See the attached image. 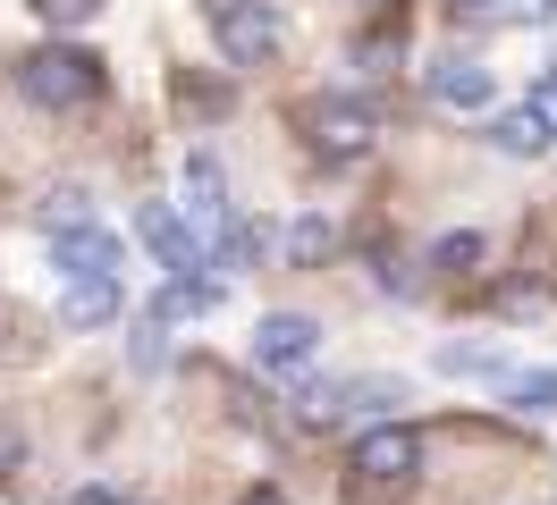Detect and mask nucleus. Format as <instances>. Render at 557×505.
Wrapping results in <instances>:
<instances>
[{"mask_svg":"<svg viewBox=\"0 0 557 505\" xmlns=\"http://www.w3.org/2000/svg\"><path fill=\"white\" fill-rule=\"evenodd\" d=\"M102 85H110L102 60H94V51H76V42H42V51L17 60V93L42 101V110H94Z\"/></svg>","mask_w":557,"mask_h":505,"instance_id":"nucleus-1","label":"nucleus"},{"mask_svg":"<svg viewBox=\"0 0 557 505\" xmlns=\"http://www.w3.org/2000/svg\"><path fill=\"white\" fill-rule=\"evenodd\" d=\"M211 42L228 67H271L287 51V17L271 0H211Z\"/></svg>","mask_w":557,"mask_h":505,"instance_id":"nucleus-2","label":"nucleus"},{"mask_svg":"<svg viewBox=\"0 0 557 505\" xmlns=\"http://www.w3.org/2000/svg\"><path fill=\"white\" fill-rule=\"evenodd\" d=\"M414 471H422V430L381 421L355 438V489H414Z\"/></svg>","mask_w":557,"mask_h":505,"instance_id":"nucleus-3","label":"nucleus"},{"mask_svg":"<svg viewBox=\"0 0 557 505\" xmlns=\"http://www.w3.org/2000/svg\"><path fill=\"white\" fill-rule=\"evenodd\" d=\"M51 269H60L69 287H119V269H127V244H119L110 228L51 236Z\"/></svg>","mask_w":557,"mask_h":505,"instance_id":"nucleus-4","label":"nucleus"},{"mask_svg":"<svg viewBox=\"0 0 557 505\" xmlns=\"http://www.w3.org/2000/svg\"><path fill=\"white\" fill-rule=\"evenodd\" d=\"M305 127H313V152H321V161H330V168L363 161V152L381 143V118H372L363 101H321V110H313V118H305Z\"/></svg>","mask_w":557,"mask_h":505,"instance_id":"nucleus-5","label":"nucleus"},{"mask_svg":"<svg viewBox=\"0 0 557 505\" xmlns=\"http://www.w3.org/2000/svg\"><path fill=\"white\" fill-rule=\"evenodd\" d=\"M144 244L170 262V278H195V269H211V236L186 219V211H170V202H144Z\"/></svg>","mask_w":557,"mask_h":505,"instance_id":"nucleus-6","label":"nucleus"},{"mask_svg":"<svg viewBox=\"0 0 557 505\" xmlns=\"http://www.w3.org/2000/svg\"><path fill=\"white\" fill-rule=\"evenodd\" d=\"M313 354H321L313 312H262L253 320V370H305Z\"/></svg>","mask_w":557,"mask_h":505,"instance_id":"nucleus-7","label":"nucleus"},{"mask_svg":"<svg viewBox=\"0 0 557 505\" xmlns=\"http://www.w3.org/2000/svg\"><path fill=\"white\" fill-rule=\"evenodd\" d=\"M186 219L220 244V228H228V168H220V152H186Z\"/></svg>","mask_w":557,"mask_h":505,"instance_id":"nucleus-8","label":"nucleus"},{"mask_svg":"<svg viewBox=\"0 0 557 505\" xmlns=\"http://www.w3.org/2000/svg\"><path fill=\"white\" fill-rule=\"evenodd\" d=\"M431 101H440V110H490L498 85H490L482 60H440V67H431Z\"/></svg>","mask_w":557,"mask_h":505,"instance_id":"nucleus-9","label":"nucleus"},{"mask_svg":"<svg viewBox=\"0 0 557 505\" xmlns=\"http://www.w3.org/2000/svg\"><path fill=\"white\" fill-rule=\"evenodd\" d=\"M397 404H406V379H338V421H397Z\"/></svg>","mask_w":557,"mask_h":505,"instance_id":"nucleus-10","label":"nucleus"},{"mask_svg":"<svg viewBox=\"0 0 557 505\" xmlns=\"http://www.w3.org/2000/svg\"><path fill=\"white\" fill-rule=\"evenodd\" d=\"M220 295H228L220 278H170V287L152 295V320H161V329H177V320H203V312H220Z\"/></svg>","mask_w":557,"mask_h":505,"instance_id":"nucleus-11","label":"nucleus"},{"mask_svg":"<svg viewBox=\"0 0 557 505\" xmlns=\"http://www.w3.org/2000/svg\"><path fill=\"white\" fill-rule=\"evenodd\" d=\"M490 143H498V152H507V161H541V152H549L557 135L541 127V110H532V101H523V110H498V118H490Z\"/></svg>","mask_w":557,"mask_h":505,"instance_id":"nucleus-12","label":"nucleus"},{"mask_svg":"<svg viewBox=\"0 0 557 505\" xmlns=\"http://www.w3.org/2000/svg\"><path fill=\"white\" fill-rule=\"evenodd\" d=\"M440 370H448V379H490V388L516 379V363H507L498 345H440Z\"/></svg>","mask_w":557,"mask_h":505,"instance_id":"nucleus-13","label":"nucleus"},{"mask_svg":"<svg viewBox=\"0 0 557 505\" xmlns=\"http://www.w3.org/2000/svg\"><path fill=\"white\" fill-rule=\"evenodd\" d=\"M35 219H42V236H76V228H94V194L85 186H51L35 202Z\"/></svg>","mask_w":557,"mask_h":505,"instance_id":"nucleus-14","label":"nucleus"},{"mask_svg":"<svg viewBox=\"0 0 557 505\" xmlns=\"http://www.w3.org/2000/svg\"><path fill=\"white\" fill-rule=\"evenodd\" d=\"M330 253H338V228H330V211H305V219L287 228V262H296V269H321Z\"/></svg>","mask_w":557,"mask_h":505,"instance_id":"nucleus-15","label":"nucleus"},{"mask_svg":"<svg viewBox=\"0 0 557 505\" xmlns=\"http://www.w3.org/2000/svg\"><path fill=\"white\" fill-rule=\"evenodd\" d=\"M119 320V287H60V329H102Z\"/></svg>","mask_w":557,"mask_h":505,"instance_id":"nucleus-16","label":"nucleus"},{"mask_svg":"<svg viewBox=\"0 0 557 505\" xmlns=\"http://www.w3.org/2000/svg\"><path fill=\"white\" fill-rule=\"evenodd\" d=\"M482 253H490L482 228H448L440 244H431V269H440V278H465V269H482Z\"/></svg>","mask_w":557,"mask_h":505,"instance_id":"nucleus-17","label":"nucleus"},{"mask_svg":"<svg viewBox=\"0 0 557 505\" xmlns=\"http://www.w3.org/2000/svg\"><path fill=\"white\" fill-rule=\"evenodd\" d=\"M507 404H516V413H557V370H516V379H507Z\"/></svg>","mask_w":557,"mask_h":505,"instance_id":"nucleus-18","label":"nucleus"},{"mask_svg":"<svg viewBox=\"0 0 557 505\" xmlns=\"http://www.w3.org/2000/svg\"><path fill=\"white\" fill-rule=\"evenodd\" d=\"M102 9H110V0H35V17H42L51 34H76V26H94Z\"/></svg>","mask_w":557,"mask_h":505,"instance_id":"nucleus-19","label":"nucleus"},{"mask_svg":"<svg viewBox=\"0 0 557 505\" xmlns=\"http://www.w3.org/2000/svg\"><path fill=\"white\" fill-rule=\"evenodd\" d=\"M127 354H136V370H161V363H170V329H161V320L144 312L136 329H127Z\"/></svg>","mask_w":557,"mask_h":505,"instance_id":"nucleus-20","label":"nucleus"},{"mask_svg":"<svg viewBox=\"0 0 557 505\" xmlns=\"http://www.w3.org/2000/svg\"><path fill=\"white\" fill-rule=\"evenodd\" d=\"M17 471H26V430L0 421V480H17Z\"/></svg>","mask_w":557,"mask_h":505,"instance_id":"nucleus-21","label":"nucleus"},{"mask_svg":"<svg viewBox=\"0 0 557 505\" xmlns=\"http://www.w3.org/2000/svg\"><path fill=\"white\" fill-rule=\"evenodd\" d=\"M532 110H541V127L557 135V67H549V76H541V85H532Z\"/></svg>","mask_w":557,"mask_h":505,"instance_id":"nucleus-22","label":"nucleus"},{"mask_svg":"<svg viewBox=\"0 0 557 505\" xmlns=\"http://www.w3.org/2000/svg\"><path fill=\"white\" fill-rule=\"evenodd\" d=\"M69 505H127V489H119V480H94V489H76Z\"/></svg>","mask_w":557,"mask_h":505,"instance_id":"nucleus-23","label":"nucleus"},{"mask_svg":"<svg viewBox=\"0 0 557 505\" xmlns=\"http://www.w3.org/2000/svg\"><path fill=\"white\" fill-rule=\"evenodd\" d=\"M237 505H287V497H278V489H253V497H237Z\"/></svg>","mask_w":557,"mask_h":505,"instance_id":"nucleus-24","label":"nucleus"},{"mask_svg":"<svg viewBox=\"0 0 557 505\" xmlns=\"http://www.w3.org/2000/svg\"><path fill=\"white\" fill-rule=\"evenodd\" d=\"M456 9H473V17H490V9H507V0H456Z\"/></svg>","mask_w":557,"mask_h":505,"instance_id":"nucleus-25","label":"nucleus"},{"mask_svg":"<svg viewBox=\"0 0 557 505\" xmlns=\"http://www.w3.org/2000/svg\"><path fill=\"white\" fill-rule=\"evenodd\" d=\"M549 9H557V0H549Z\"/></svg>","mask_w":557,"mask_h":505,"instance_id":"nucleus-26","label":"nucleus"}]
</instances>
